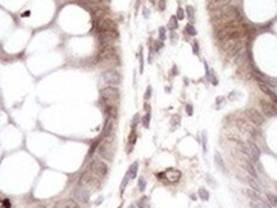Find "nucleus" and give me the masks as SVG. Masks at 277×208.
Instances as JSON below:
<instances>
[{
    "label": "nucleus",
    "mask_w": 277,
    "mask_h": 208,
    "mask_svg": "<svg viewBox=\"0 0 277 208\" xmlns=\"http://www.w3.org/2000/svg\"><path fill=\"white\" fill-rule=\"evenodd\" d=\"M119 100L121 94L116 86H105L100 90V103L103 107H117Z\"/></svg>",
    "instance_id": "obj_1"
},
{
    "label": "nucleus",
    "mask_w": 277,
    "mask_h": 208,
    "mask_svg": "<svg viewBox=\"0 0 277 208\" xmlns=\"http://www.w3.org/2000/svg\"><path fill=\"white\" fill-rule=\"evenodd\" d=\"M245 34V28L240 25H228L220 28L217 31V37L220 41H225V40H230V39H241V36Z\"/></svg>",
    "instance_id": "obj_2"
},
{
    "label": "nucleus",
    "mask_w": 277,
    "mask_h": 208,
    "mask_svg": "<svg viewBox=\"0 0 277 208\" xmlns=\"http://www.w3.org/2000/svg\"><path fill=\"white\" fill-rule=\"evenodd\" d=\"M98 62L102 66H107V67H116L119 64V59L116 50L111 46H104L100 49V52L98 54Z\"/></svg>",
    "instance_id": "obj_3"
},
{
    "label": "nucleus",
    "mask_w": 277,
    "mask_h": 208,
    "mask_svg": "<svg viewBox=\"0 0 277 208\" xmlns=\"http://www.w3.org/2000/svg\"><path fill=\"white\" fill-rule=\"evenodd\" d=\"M80 186L87 189L89 192L98 190L99 186H100V181H99V179L95 177L93 174H90L89 171H86V172L80 177Z\"/></svg>",
    "instance_id": "obj_4"
},
{
    "label": "nucleus",
    "mask_w": 277,
    "mask_h": 208,
    "mask_svg": "<svg viewBox=\"0 0 277 208\" xmlns=\"http://www.w3.org/2000/svg\"><path fill=\"white\" fill-rule=\"evenodd\" d=\"M98 153L100 157L105 158L108 161L112 159V156H113V134H111L109 136H107L100 143V145L98 148Z\"/></svg>",
    "instance_id": "obj_5"
},
{
    "label": "nucleus",
    "mask_w": 277,
    "mask_h": 208,
    "mask_svg": "<svg viewBox=\"0 0 277 208\" xmlns=\"http://www.w3.org/2000/svg\"><path fill=\"white\" fill-rule=\"evenodd\" d=\"M87 171L90 174H93L95 177L102 179L108 174V166L100 159H95V161H93L91 163H90Z\"/></svg>",
    "instance_id": "obj_6"
},
{
    "label": "nucleus",
    "mask_w": 277,
    "mask_h": 208,
    "mask_svg": "<svg viewBox=\"0 0 277 208\" xmlns=\"http://www.w3.org/2000/svg\"><path fill=\"white\" fill-rule=\"evenodd\" d=\"M241 48H243L241 39H230V40L222 41V49H223L226 53L231 54V55L237 54L240 50H241Z\"/></svg>",
    "instance_id": "obj_7"
},
{
    "label": "nucleus",
    "mask_w": 277,
    "mask_h": 208,
    "mask_svg": "<svg viewBox=\"0 0 277 208\" xmlns=\"http://www.w3.org/2000/svg\"><path fill=\"white\" fill-rule=\"evenodd\" d=\"M102 80H103L104 84L108 85V86H116V85H118L121 82V76L117 71L109 70V71H105L102 75Z\"/></svg>",
    "instance_id": "obj_8"
},
{
    "label": "nucleus",
    "mask_w": 277,
    "mask_h": 208,
    "mask_svg": "<svg viewBox=\"0 0 277 208\" xmlns=\"http://www.w3.org/2000/svg\"><path fill=\"white\" fill-rule=\"evenodd\" d=\"M246 116L249 121L254 123L255 126H262L264 123V116H263V113H261L258 109H254V108H249L246 111Z\"/></svg>",
    "instance_id": "obj_9"
},
{
    "label": "nucleus",
    "mask_w": 277,
    "mask_h": 208,
    "mask_svg": "<svg viewBox=\"0 0 277 208\" xmlns=\"http://www.w3.org/2000/svg\"><path fill=\"white\" fill-rule=\"evenodd\" d=\"M261 108H262V113L263 116L267 117H275L277 116V107L275 105L273 102H268V100H261Z\"/></svg>",
    "instance_id": "obj_10"
},
{
    "label": "nucleus",
    "mask_w": 277,
    "mask_h": 208,
    "mask_svg": "<svg viewBox=\"0 0 277 208\" xmlns=\"http://www.w3.org/2000/svg\"><path fill=\"white\" fill-rule=\"evenodd\" d=\"M245 145H246V150H248V156L252 158L253 161H258L261 157V149L258 148V145L252 140H248L246 143H245Z\"/></svg>",
    "instance_id": "obj_11"
},
{
    "label": "nucleus",
    "mask_w": 277,
    "mask_h": 208,
    "mask_svg": "<svg viewBox=\"0 0 277 208\" xmlns=\"http://www.w3.org/2000/svg\"><path fill=\"white\" fill-rule=\"evenodd\" d=\"M89 195H90V192L87 190V189L80 186V185L75 189V192H73V197L78 202H82V203H87L89 202Z\"/></svg>",
    "instance_id": "obj_12"
},
{
    "label": "nucleus",
    "mask_w": 277,
    "mask_h": 208,
    "mask_svg": "<svg viewBox=\"0 0 277 208\" xmlns=\"http://www.w3.org/2000/svg\"><path fill=\"white\" fill-rule=\"evenodd\" d=\"M164 177L168 183H171V184H175L177 181H180V179H181V172L178 170H176V168H167L164 172Z\"/></svg>",
    "instance_id": "obj_13"
},
{
    "label": "nucleus",
    "mask_w": 277,
    "mask_h": 208,
    "mask_svg": "<svg viewBox=\"0 0 277 208\" xmlns=\"http://www.w3.org/2000/svg\"><path fill=\"white\" fill-rule=\"evenodd\" d=\"M236 126H237L239 130H240V131H243L244 134H248V135H257L255 129H254L252 125H249L246 121L237 120V121H236Z\"/></svg>",
    "instance_id": "obj_14"
},
{
    "label": "nucleus",
    "mask_w": 277,
    "mask_h": 208,
    "mask_svg": "<svg viewBox=\"0 0 277 208\" xmlns=\"http://www.w3.org/2000/svg\"><path fill=\"white\" fill-rule=\"evenodd\" d=\"M54 208H80V206L75 199H63L57 202Z\"/></svg>",
    "instance_id": "obj_15"
},
{
    "label": "nucleus",
    "mask_w": 277,
    "mask_h": 208,
    "mask_svg": "<svg viewBox=\"0 0 277 208\" xmlns=\"http://www.w3.org/2000/svg\"><path fill=\"white\" fill-rule=\"evenodd\" d=\"M136 143V130L131 129V132H130V138H128V149H127V152H131L132 150V148Z\"/></svg>",
    "instance_id": "obj_16"
},
{
    "label": "nucleus",
    "mask_w": 277,
    "mask_h": 208,
    "mask_svg": "<svg viewBox=\"0 0 277 208\" xmlns=\"http://www.w3.org/2000/svg\"><path fill=\"white\" fill-rule=\"evenodd\" d=\"M137 170H139V163L137 162H134L132 165H131L130 170L127 171V175L130 176V179H135L136 175H137Z\"/></svg>",
    "instance_id": "obj_17"
},
{
    "label": "nucleus",
    "mask_w": 277,
    "mask_h": 208,
    "mask_svg": "<svg viewBox=\"0 0 277 208\" xmlns=\"http://www.w3.org/2000/svg\"><path fill=\"white\" fill-rule=\"evenodd\" d=\"M244 167L246 168V171L253 176V177H257V172H255V170H254V167H253V165L250 163V162L245 161V162H244Z\"/></svg>",
    "instance_id": "obj_18"
},
{
    "label": "nucleus",
    "mask_w": 277,
    "mask_h": 208,
    "mask_svg": "<svg viewBox=\"0 0 277 208\" xmlns=\"http://www.w3.org/2000/svg\"><path fill=\"white\" fill-rule=\"evenodd\" d=\"M150 118H152V113H150V111H148L146 114L143 117V125H144V127L148 129L149 126H150Z\"/></svg>",
    "instance_id": "obj_19"
},
{
    "label": "nucleus",
    "mask_w": 277,
    "mask_h": 208,
    "mask_svg": "<svg viewBox=\"0 0 277 208\" xmlns=\"http://www.w3.org/2000/svg\"><path fill=\"white\" fill-rule=\"evenodd\" d=\"M137 206H139V208H149V199L146 197H143L139 201Z\"/></svg>",
    "instance_id": "obj_20"
},
{
    "label": "nucleus",
    "mask_w": 277,
    "mask_h": 208,
    "mask_svg": "<svg viewBox=\"0 0 277 208\" xmlns=\"http://www.w3.org/2000/svg\"><path fill=\"white\" fill-rule=\"evenodd\" d=\"M198 194H199V197H200L203 201H208V199H209V193H208V192L205 190V189H203V188H202V189H199Z\"/></svg>",
    "instance_id": "obj_21"
},
{
    "label": "nucleus",
    "mask_w": 277,
    "mask_h": 208,
    "mask_svg": "<svg viewBox=\"0 0 277 208\" xmlns=\"http://www.w3.org/2000/svg\"><path fill=\"white\" fill-rule=\"evenodd\" d=\"M185 32H187L189 35H191V36H195L196 35V30L194 28V26L191 23H189V25H186V27H185Z\"/></svg>",
    "instance_id": "obj_22"
},
{
    "label": "nucleus",
    "mask_w": 277,
    "mask_h": 208,
    "mask_svg": "<svg viewBox=\"0 0 277 208\" xmlns=\"http://www.w3.org/2000/svg\"><path fill=\"white\" fill-rule=\"evenodd\" d=\"M267 199L270 201L272 207H276L277 206V198H276V195H273V194H270V193L267 194Z\"/></svg>",
    "instance_id": "obj_23"
},
{
    "label": "nucleus",
    "mask_w": 277,
    "mask_h": 208,
    "mask_svg": "<svg viewBox=\"0 0 277 208\" xmlns=\"http://www.w3.org/2000/svg\"><path fill=\"white\" fill-rule=\"evenodd\" d=\"M214 159H216V163H218L220 168H221V170H223V168H225V162H223V159H222V158H221V156L218 154V153H216V157H214Z\"/></svg>",
    "instance_id": "obj_24"
},
{
    "label": "nucleus",
    "mask_w": 277,
    "mask_h": 208,
    "mask_svg": "<svg viewBox=\"0 0 277 208\" xmlns=\"http://www.w3.org/2000/svg\"><path fill=\"white\" fill-rule=\"evenodd\" d=\"M245 193H246V195H249V198H250V199H254V201H258V202L261 201V199H259V197H258V194H257V193H254V192H252V190H245Z\"/></svg>",
    "instance_id": "obj_25"
},
{
    "label": "nucleus",
    "mask_w": 277,
    "mask_h": 208,
    "mask_svg": "<svg viewBox=\"0 0 277 208\" xmlns=\"http://www.w3.org/2000/svg\"><path fill=\"white\" fill-rule=\"evenodd\" d=\"M128 180H130V176L126 174L125 179H123V181H122V184H121V194L125 192V189H126V186H127V184H128Z\"/></svg>",
    "instance_id": "obj_26"
},
{
    "label": "nucleus",
    "mask_w": 277,
    "mask_h": 208,
    "mask_svg": "<svg viewBox=\"0 0 277 208\" xmlns=\"http://www.w3.org/2000/svg\"><path fill=\"white\" fill-rule=\"evenodd\" d=\"M177 26H178V23H177V18L172 17L169 19V25H168V27H169L171 30H175V28H177Z\"/></svg>",
    "instance_id": "obj_27"
},
{
    "label": "nucleus",
    "mask_w": 277,
    "mask_h": 208,
    "mask_svg": "<svg viewBox=\"0 0 277 208\" xmlns=\"http://www.w3.org/2000/svg\"><path fill=\"white\" fill-rule=\"evenodd\" d=\"M145 188H146V181H145L144 177H140L139 179V190L140 192H144Z\"/></svg>",
    "instance_id": "obj_28"
},
{
    "label": "nucleus",
    "mask_w": 277,
    "mask_h": 208,
    "mask_svg": "<svg viewBox=\"0 0 277 208\" xmlns=\"http://www.w3.org/2000/svg\"><path fill=\"white\" fill-rule=\"evenodd\" d=\"M186 10H187V16H189L190 22H194V8L189 5L187 8H186Z\"/></svg>",
    "instance_id": "obj_29"
},
{
    "label": "nucleus",
    "mask_w": 277,
    "mask_h": 208,
    "mask_svg": "<svg viewBox=\"0 0 277 208\" xmlns=\"http://www.w3.org/2000/svg\"><path fill=\"white\" fill-rule=\"evenodd\" d=\"M139 121H140V116H139V113H136L135 117H134V120H132V125H131V129L136 130V126H137Z\"/></svg>",
    "instance_id": "obj_30"
},
{
    "label": "nucleus",
    "mask_w": 277,
    "mask_h": 208,
    "mask_svg": "<svg viewBox=\"0 0 277 208\" xmlns=\"http://www.w3.org/2000/svg\"><path fill=\"white\" fill-rule=\"evenodd\" d=\"M248 183L252 185V186H253V189H254V190H255V192H261V188H259V185H258L255 181H254L253 179H248Z\"/></svg>",
    "instance_id": "obj_31"
},
{
    "label": "nucleus",
    "mask_w": 277,
    "mask_h": 208,
    "mask_svg": "<svg viewBox=\"0 0 277 208\" xmlns=\"http://www.w3.org/2000/svg\"><path fill=\"white\" fill-rule=\"evenodd\" d=\"M177 19H184V18H185V13H184V9L182 8H178V9H177Z\"/></svg>",
    "instance_id": "obj_32"
},
{
    "label": "nucleus",
    "mask_w": 277,
    "mask_h": 208,
    "mask_svg": "<svg viewBox=\"0 0 277 208\" xmlns=\"http://www.w3.org/2000/svg\"><path fill=\"white\" fill-rule=\"evenodd\" d=\"M228 139H230V140H232V141H235V143L241 141V138L237 136V135H235V134H230V135H228Z\"/></svg>",
    "instance_id": "obj_33"
},
{
    "label": "nucleus",
    "mask_w": 277,
    "mask_h": 208,
    "mask_svg": "<svg viewBox=\"0 0 277 208\" xmlns=\"http://www.w3.org/2000/svg\"><path fill=\"white\" fill-rule=\"evenodd\" d=\"M159 39H161V41H163V40L166 39V28L164 27H161L159 28Z\"/></svg>",
    "instance_id": "obj_34"
},
{
    "label": "nucleus",
    "mask_w": 277,
    "mask_h": 208,
    "mask_svg": "<svg viewBox=\"0 0 277 208\" xmlns=\"http://www.w3.org/2000/svg\"><path fill=\"white\" fill-rule=\"evenodd\" d=\"M186 113H187V116H193L194 108H193L191 104H186Z\"/></svg>",
    "instance_id": "obj_35"
},
{
    "label": "nucleus",
    "mask_w": 277,
    "mask_h": 208,
    "mask_svg": "<svg viewBox=\"0 0 277 208\" xmlns=\"http://www.w3.org/2000/svg\"><path fill=\"white\" fill-rule=\"evenodd\" d=\"M171 123L173 125V126H176V127H177V126L180 125V116H175L173 118H172V122H171Z\"/></svg>",
    "instance_id": "obj_36"
},
{
    "label": "nucleus",
    "mask_w": 277,
    "mask_h": 208,
    "mask_svg": "<svg viewBox=\"0 0 277 208\" xmlns=\"http://www.w3.org/2000/svg\"><path fill=\"white\" fill-rule=\"evenodd\" d=\"M150 97H152V86H148V88H146V93H145L144 98L148 100V99H150Z\"/></svg>",
    "instance_id": "obj_37"
},
{
    "label": "nucleus",
    "mask_w": 277,
    "mask_h": 208,
    "mask_svg": "<svg viewBox=\"0 0 277 208\" xmlns=\"http://www.w3.org/2000/svg\"><path fill=\"white\" fill-rule=\"evenodd\" d=\"M1 208H12V204H10V202H9V199H4L3 201V207Z\"/></svg>",
    "instance_id": "obj_38"
},
{
    "label": "nucleus",
    "mask_w": 277,
    "mask_h": 208,
    "mask_svg": "<svg viewBox=\"0 0 277 208\" xmlns=\"http://www.w3.org/2000/svg\"><path fill=\"white\" fill-rule=\"evenodd\" d=\"M144 71V59H143V54L140 55V72Z\"/></svg>",
    "instance_id": "obj_39"
},
{
    "label": "nucleus",
    "mask_w": 277,
    "mask_h": 208,
    "mask_svg": "<svg viewBox=\"0 0 277 208\" xmlns=\"http://www.w3.org/2000/svg\"><path fill=\"white\" fill-rule=\"evenodd\" d=\"M270 98L272 99V102H273L275 104H277V95H276V94H275V93H272V94H271V95H270Z\"/></svg>",
    "instance_id": "obj_40"
},
{
    "label": "nucleus",
    "mask_w": 277,
    "mask_h": 208,
    "mask_svg": "<svg viewBox=\"0 0 277 208\" xmlns=\"http://www.w3.org/2000/svg\"><path fill=\"white\" fill-rule=\"evenodd\" d=\"M161 10H164V8H166V1L164 0H161Z\"/></svg>",
    "instance_id": "obj_41"
},
{
    "label": "nucleus",
    "mask_w": 277,
    "mask_h": 208,
    "mask_svg": "<svg viewBox=\"0 0 277 208\" xmlns=\"http://www.w3.org/2000/svg\"><path fill=\"white\" fill-rule=\"evenodd\" d=\"M205 132H203V148H204V152H205Z\"/></svg>",
    "instance_id": "obj_42"
},
{
    "label": "nucleus",
    "mask_w": 277,
    "mask_h": 208,
    "mask_svg": "<svg viewBox=\"0 0 277 208\" xmlns=\"http://www.w3.org/2000/svg\"><path fill=\"white\" fill-rule=\"evenodd\" d=\"M196 43H198V41H194V53H195V54H198V50H199Z\"/></svg>",
    "instance_id": "obj_43"
},
{
    "label": "nucleus",
    "mask_w": 277,
    "mask_h": 208,
    "mask_svg": "<svg viewBox=\"0 0 277 208\" xmlns=\"http://www.w3.org/2000/svg\"><path fill=\"white\" fill-rule=\"evenodd\" d=\"M31 14V13H30V10H27L26 13H23V17H27V16H30Z\"/></svg>",
    "instance_id": "obj_44"
},
{
    "label": "nucleus",
    "mask_w": 277,
    "mask_h": 208,
    "mask_svg": "<svg viewBox=\"0 0 277 208\" xmlns=\"http://www.w3.org/2000/svg\"><path fill=\"white\" fill-rule=\"evenodd\" d=\"M35 208H45L44 206H39V207H35Z\"/></svg>",
    "instance_id": "obj_45"
}]
</instances>
